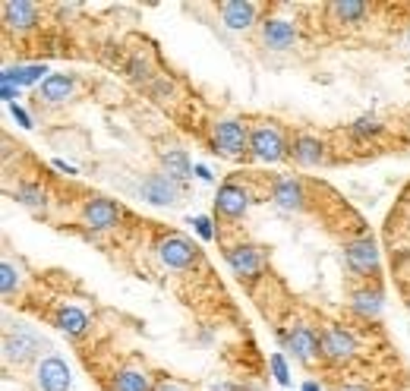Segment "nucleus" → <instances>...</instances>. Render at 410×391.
Here are the masks:
<instances>
[{
	"mask_svg": "<svg viewBox=\"0 0 410 391\" xmlns=\"http://www.w3.org/2000/svg\"><path fill=\"white\" fill-rule=\"evenodd\" d=\"M10 111H13V117L19 120V126H25V130H32V117H29V111H25V107H19V104H10Z\"/></svg>",
	"mask_w": 410,
	"mask_h": 391,
	"instance_id": "nucleus-28",
	"label": "nucleus"
},
{
	"mask_svg": "<svg viewBox=\"0 0 410 391\" xmlns=\"http://www.w3.org/2000/svg\"><path fill=\"white\" fill-rule=\"evenodd\" d=\"M155 253H158L161 265L171 268V272H180V275H190L193 268L203 262V249L193 243L190 237H183L180 231H171V227H155Z\"/></svg>",
	"mask_w": 410,
	"mask_h": 391,
	"instance_id": "nucleus-4",
	"label": "nucleus"
},
{
	"mask_svg": "<svg viewBox=\"0 0 410 391\" xmlns=\"http://www.w3.org/2000/svg\"><path fill=\"white\" fill-rule=\"evenodd\" d=\"M54 167H57V171H66V177H73V174H76V167H73V164H64V161H54Z\"/></svg>",
	"mask_w": 410,
	"mask_h": 391,
	"instance_id": "nucleus-31",
	"label": "nucleus"
},
{
	"mask_svg": "<svg viewBox=\"0 0 410 391\" xmlns=\"http://www.w3.org/2000/svg\"><path fill=\"white\" fill-rule=\"evenodd\" d=\"M291 161L297 167H319V164H332L328 158V145L322 143L313 133H294L291 136Z\"/></svg>",
	"mask_w": 410,
	"mask_h": 391,
	"instance_id": "nucleus-14",
	"label": "nucleus"
},
{
	"mask_svg": "<svg viewBox=\"0 0 410 391\" xmlns=\"http://www.w3.org/2000/svg\"><path fill=\"white\" fill-rule=\"evenodd\" d=\"M38 347H42V341H38L35 332H29V328H19L16 335L6 332L4 335V360L6 363H29L32 356L38 354Z\"/></svg>",
	"mask_w": 410,
	"mask_h": 391,
	"instance_id": "nucleus-17",
	"label": "nucleus"
},
{
	"mask_svg": "<svg viewBox=\"0 0 410 391\" xmlns=\"http://www.w3.org/2000/svg\"><path fill=\"white\" fill-rule=\"evenodd\" d=\"M155 391H196L193 382L180 379V375H158L155 379Z\"/></svg>",
	"mask_w": 410,
	"mask_h": 391,
	"instance_id": "nucleus-23",
	"label": "nucleus"
},
{
	"mask_svg": "<svg viewBox=\"0 0 410 391\" xmlns=\"http://www.w3.org/2000/svg\"><path fill=\"white\" fill-rule=\"evenodd\" d=\"M161 164H164V174L174 180H180V184H186V180L196 174V167H193L190 155L183 152V148H167V152H158Z\"/></svg>",
	"mask_w": 410,
	"mask_h": 391,
	"instance_id": "nucleus-20",
	"label": "nucleus"
},
{
	"mask_svg": "<svg viewBox=\"0 0 410 391\" xmlns=\"http://www.w3.org/2000/svg\"><path fill=\"white\" fill-rule=\"evenodd\" d=\"M76 85H79V79L73 76V73H51V76L38 85L35 98L44 101V104H64L66 98L76 95Z\"/></svg>",
	"mask_w": 410,
	"mask_h": 391,
	"instance_id": "nucleus-18",
	"label": "nucleus"
},
{
	"mask_svg": "<svg viewBox=\"0 0 410 391\" xmlns=\"http://www.w3.org/2000/svg\"><path fill=\"white\" fill-rule=\"evenodd\" d=\"M344 262L354 275L360 278V284L366 281H379V246H375L373 234L363 237H351L344 243Z\"/></svg>",
	"mask_w": 410,
	"mask_h": 391,
	"instance_id": "nucleus-9",
	"label": "nucleus"
},
{
	"mask_svg": "<svg viewBox=\"0 0 410 391\" xmlns=\"http://www.w3.org/2000/svg\"><path fill=\"white\" fill-rule=\"evenodd\" d=\"M139 196H143L145 202H152V205L177 208L180 202L186 199V184L167 177L164 171H155V174H149V177H143V184H139Z\"/></svg>",
	"mask_w": 410,
	"mask_h": 391,
	"instance_id": "nucleus-10",
	"label": "nucleus"
},
{
	"mask_svg": "<svg viewBox=\"0 0 410 391\" xmlns=\"http://www.w3.org/2000/svg\"><path fill=\"white\" fill-rule=\"evenodd\" d=\"M48 6L42 4H25V0H16V4H0V13H4V29L16 32V35H29V32L42 29V19Z\"/></svg>",
	"mask_w": 410,
	"mask_h": 391,
	"instance_id": "nucleus-12",
	"label": "nucleus"
},
{
	"mask_svg": "<svg viewBox=\"0 0 410 391\" xmlns=\"http://www.w3.org/2000/svg\"><path fill=\"white\" fill-rule=\"evenodd\" d=\"M123 221H136V215L117 199H107L98 193H85V199H79L76 205V231L85 240H98V234H111L117 227H126Z\"/></svg>",
	"mask_w": 410,
	"mask_h": 391,
	"instance_id": "nucleus-1",
	"label": "nucleus"
},
{
	"mask_svg": "<svg viewBox=\"0 0 410 391\" xmlns=\"http://www.w3.org/2000/svg\"><path fill=\"white\" fill-rule=\"evenodd\" d=\"M16 98H19V85L4 83V101H6V104H16Z\"/></svg>",
	"mask_w": 410,
	"mask_h": 391,
	"instance_id": "nucleus-29",
	"label": "nucleus"
},
{
	"mask_svg": "<svg viewBox=\"0 0 410 391\" xmlns=\"http://www.w3.org/2000/svg\"><path fill=\"white\" fill-rule=\"evenodd\" d=\"M319 344H322V360H325V373L322 375H334L338 369L354 366L363 354L357 328L344 325V322H322Z\"/></svg>",
	"mask_w": 410,
	"mask_h": 391,
	"instance_id": "nucleus-2",
	"label": "nucleus"
},
{
	"mask_svg": "<svg viewBox=\"0 0 410 391\" xmlns=\"http://www.w3.org/2000/svg\"><path fill=\"white\" fill-rule=\"evenodd\" d=\"M250 152L256 161L265 164H281V161H291V143L284 139L278 120L272 117H256L250 124Z\"/></svg>",
	"mask_w": 410,
	"mask_h": 391,
	"instance_id": "nucleus-6",
	"label": "nucleus"
},
{
	"mask_svg": "<svg viewBox=\"0 0 410 391\" xmlns=\"http://www.w3.org/2000/svg\"><path fill=\"white\" fill-rule=\"evenodd\" d=\"M347 296H351L347 306H351V313L357 315L360 322L375 319V315L382 313V300H385V294H382V281H366V284H360V287H351Z\"/></svg>",
	"mask_w": 410,
	"mask_h": 391,
	"instance_id": "nucleus-15",
	"label": "nucleus"
},
{
	"mask_svg": "<svg viewBox=\"0 0 410 391\" xmlns=\"http://www.w3.org/2000/svg\"><path fill=\"white\" fill-rule=\"evenodd\" d=\"M215 13L221 16V23L234 32H250L253 25L262 23V16L268 13V4H253V0H221L215 4Z\"/></svg>",
	"mask_w": 410,
	"mask_h": 391,
	"instance_id": "nucleus-11",
	"label": "nucleus"
},
{
	"mask_svg": "<svg viewBox=\"0 0 410 391\" xmlns=\"http://www.w3.org/2000/svg\"><path fill=\"white\" fill-rule=\"evenodd\" d=\"M404 143L410 145V124H404Z\"/></svg>",
	"mask_w": 410,
	"mask_h": 391,
	"instance_id": "nucleus-33",
	"label": "nucleus"
},
{
	"mask_svg": "<svg viewBox=\"0 0 410 391\" xmlns=\"http://www.w3.org/2000/svg\"><path fill=\"white\" fill-rule=\"evenodd\" d=\"M208 145L218 158H227V161H253V152H250V124L246 120H237V117H221V120H212L208 124Z\"/></svg>",
	"mask_w": 410,
	"mask_h": 391,
	"instance_id": "nucleus-3",
	"label": "nucleus"
},
{
	"mask_svg": "<svg viewBox=\"0 0 410 391\" xmlns=\"http://www.w3.org/2000/svg\"><path fill=\"white\" fill-rule=\"evenodd\" d=\"M0 294H4L6 303L23 296V275L13 265V259H4V265H0Z\"/></svg>",
	"mask_w": 410,
	"mask_h": 391,
	"instance_id": "nucleus-22",
	"label": "nucleus"
},
{
	"mask_svg": "<svg viewBox=\"0 0 410 391\" xmlns=\"http://www.w3.org/2000/svg\"><path fill=\"white\" fill-rule=\"evenodd\" d=\"M196 177L203 180V184H212V180H215V177H212V171H208L205 164H196Z\"/></svg>",
	"mask_w": 410,
	"mask_h": 391,
	"instance_id": "nucleus-30",
	"label": "nucleus"
},
{
	"mask_svg": "<svg viewBox=\"0 0 410 391\" xmlns=\"http://www.w3.org/2000/svg\"><path fill=\"white\" fill-rule=\"evenodd\" d=\"M155 379L158 375H149V369L139 363H123L111 379V391H155Z\"/></svg>",
	"mask_w": 410,
	"mask_h": 391,
	"instance_id": "nucleus-19",
	"label": "nucleus"
},
{
	"mask_svg": "<svg viewBox=\"0 0 410 391\" xmlns=\"http://www.w3.org/2000/svg\"><path fill=\"white\" fill-rule=\"evenodd\" d=\"M221 255H224L227 268L246 284V291H253L262 278H268V253L256 243L227 240V243H221Z\"/></svg>",
	"mask_w": 410,
	"mask_h": 391,
	"instance_id": "nucleus-5",
	"label": "nucleus"
},
{
	"mask_svg": "<svg viewBox=\"0 0 410 391\" xmlns=\"http://www.w3.org/2000/svg\"><path fill=\"white\" fill-rule=\"evenodd\" d=\"M300 391H322V385H319V382H315V379H306V382H303V388H300Z\"/></svg>",
	"mask_w": 410,
	"mask_h": 391,
	"instance_id": "nucleus-32",
	"label": "nucleus"
},
{
	"mask_svg": "<svg viewBox=\"0 0 410 391\" xmlns=\"http://www.w3.org/2000/svg\"><path fill=\"white\" fill-rule=\"evenodd\" d=\"M48 319L54 325L60 328V332L66 335L70 341H83L85 335L92 332V315L85 313L83 306H76V303H66V300H57L54 303V309L48 313Z\"/></svg>",
	"mask_w": 410,
	"mask_h": 391,
	"instance_id": "nucleus-13",
	"label": "nucleus"
},
{
	"mask_svg": "<svg viewBox=\"0 0 410 391\" xmlns=\"http://www.w3.org/2000/svg\"><path fill=\"white\" fill-rule=\"evenodd\" d=\"M259 38H262V48L284 54V51L297 48L300 23H297V19L278 16V4H268V13L262 16V23H259Z\"/></svg>",
	"mask_w": 410,
	"mask_h": 391,
	"instance_id": "nucleus-7",
	"label": "nucleus"
},
{
	"mask_svg": "<svg viewBox=\"0 0 410 391\" xmlns=\"http://www.w3.org/2000/svg\"><path fill=\"white\" fill-rule=\"evenodd\" d=\"M193 227H196V234H199V240H203V243H212V240L218 237V231L212 227V218H205V215H199V218L193 221Z\"/></svg>",
	"mask_w": 410,
	"mask_h": 391,
	"instance_id": "nucleus-26",
	"label": "nucleus"
},
{
	"mask_svg": "<svg viewBox=\"0 0 410 391\" xmlns=\"http://www.w3.org/2000/svg\"><path fill=\"white\" fill-rule=\"evenodd\" d=\"M332 391H375V388L360 379H347V382H332Z\"/></svg>",
	"mask_w": 410,
	"mask_h": 391,
	"instance_id": "nucleus-27",
	"label": "nucleus"
},
{
	"mask_svg": "<svg viewBox=\"0 0 410 391\" xmlns=\"http://www.w3.org/2000/svg\"><path fill=\"white\" fill-rule=\"evenodd\" d=\"M44 73H48V66L44 64H16V66H6L4 70V83H13V85H19V89H23V85H42L44 79Z\"/></svg>",
	"mask_w": 410,
	"mask_h": 391,
	"instance_id": "nucleus-21",
	"label": "nucleus"
},
{
	"mask_svg": "<svg viewBox=\"0 0 410 391\" xmlns=\"http://www.w3.org/2000/svg\"><path fill=\"white\" fill-rule=\"evenodd\" d=\"M394 51L404 54V57H410V19H401V25L394 29V38H392Z\"/></svg>",
	"mask_w": 410,
	"mask_h": 391,
	"instance_id": "nucleus-24",
	"label": "nucleus"
},
{
	"mask_svg": "<svg viewBox=\"0 0 410 391\" xmlns=\"http://www.w3.org/2000/svg\"><path fill=\"white\" fill-rule=\"evenodd\" d=\"M35 382L42 391H70V369H66L64 356L48 354L35 366Z\"/></svg>",
	"mask_w": 410,
	"mask_h": 391,
	"instance_id": "nucleus-16",
	"label": "nucleus"
},
{
	"mask_svg": "<svg viewBox=\"0 0 410 391\" xmlns=\"http://www.w3.org/2000/svg\"><path fill=\"white\" fill-rule=\"evenodd\" d=\"M385 4H366V0H334V4H322L319 10L325 13L328 29H360L366 25L375 13H382Z\"/></svg>",
	"mask_w": 410,
	"mask_h": 391,
	"instance_id": "nucleus-8",
	"label": "nucleus"
},
{
	"mask_svg": "<svg viewBox=\"0 0 410 391\" xmlns=\"http://www.w3.org/2000/svg\"><path fill=\"white\" fill-rule=\"evenodd\" d=\"M268 366H272L278 385H291V369H287V363H284V354H272L268 356Z\"/></svg>",
	"mask_w": 410,
	"mask_h": 391,
	"instance_id": "nucleus-25",
	"label": "nucleus"
}]
</instances>
